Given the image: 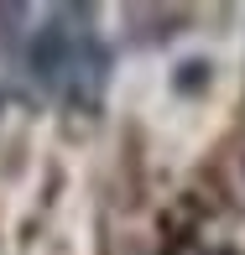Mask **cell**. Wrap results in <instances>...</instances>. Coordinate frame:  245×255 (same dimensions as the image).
<instances>
[{"instance_id":"1","label":"cell","mask_w":245,"mask_h":255,"mask_svg":"<svg viewBox=\"0 0 245 255\" xmlns=\"http://www.w3.org/2000/svg\"><path fill=\"white\" fill-rule=\"evenodd\" d=\"M21 68H26L31 89L42 99L94 115L104 104L115 57H110V42L94 26L89 5H52V10H42L37 26H26Z\"/></svg>"},{"instance_id":"2","label":"cell","mask_w":245,"mask_h":255,"mask_svg":"<svg viewBox=\"0 0 245 255\" xmlns=\"http://www.w3.org/2000/svg\"><path fill=\"white\" fill-rule=\"evenodd\" d=\"M0 104H5V94H0Z\"/></svg>"}]
</instances>
